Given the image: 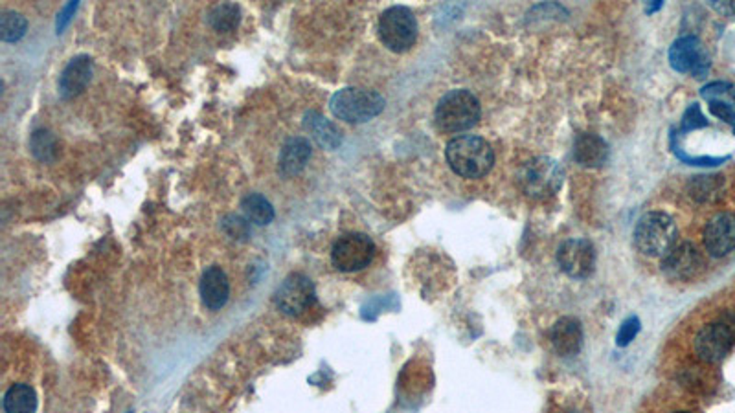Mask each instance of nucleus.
Returning a JSON list of instances; mask_svg holds the SVG:
<instances>
[{
  "instance_id": "nucleus-1",
  "label": "nucleus",
  "mask_w": 735,
  "mask_h": 413,
  "mask_svg": "<svg viewBox=\"0 0 735 413\" xmlns=\"http://www.w3.org/2000/svg\"><path fill=\"white\" fill-rule=\"evenodd\" d=\"M445 157L450 169L463 178H482L495 164V153L489 142L475 134L452 138L447 144Z\"/></svg>"
},
{
  "instance_id": "nucleus-2",
  "label": "nucleus",
  "mask_w": 735,
  "mask_h": 413,
  "mask_svg": "<svg viewBox=\"0 0 735 413\" xmlns=\"http://www.w3.org/2000/svg\"><path fill=\"white\" fill-rule=\"evenodd\" d=\"M679 228L665 212L645 214L634 228V245L647 257H663L677 245Z\"/></svg>"
},
{
  "instance_id": "nucleus-3",
  "label": "nucleus",
  "mask_w": 735,
  "mask_h": 413,
  "mask_svg": "<svg viewBox=\"0 0 735 413\" xmlns=\"http://www.w3.org/2000/svg\"><path fill=\"white\" fill-rule=\"evenodd\" d=\"M735 346V311L702 325L693 338V351L706 364L722 362Z\"/></svg>"
},
{
  "instance_id": "nucleus-4",
  "label": "nucleus",
  "mask_w": 735,
  "mask_h": 413,
  "mask_svg": "<svg viewBox=\"0 0 735 413\" xmlns=\"http://www.w3.org/2000/svg\"><path fill=\"white\" fill-rule=\"evenodd\" d=\"M482 116L480 101L469 91L454 89L447 92L436 107L434 120L440 130L443 132H459L467 130L479 123Z\"/></svg>"
},
{
  "instance_id": "nucleus-5",
  "label": "nucleus",
  "mask_w": 735,
  "mask_h": 413,
  "mask_svg": "<svg viewBox=\"0 0 735 413\" xmlns=\"http://www.w3.org/2000/svg\"><path fill=\"white\" fill-rule=\"evenodd\" d=\"M384 98L375 91L343 89L331 96L329 109L333 116L348 123H366L384 109Z\"/></svg>"
},
{
  "instance_id": "nucleus-6",
  "label": "nucleus",
  "mask_w": 735,
  "mask_h": 413,
  "mask_svg": "<svg viewBox=\"0 0 735 413\" xmlns=\"http://www.w3.org/2000/svg\"><path fill=\"white\" fill-rule=\"evenodd\" d=\"M565 171L550 157H537L518 171V186L531 198H548L563 186Z\"/></svg>"
},
{
  "instance_id": "nucleus-7",
  "label": "nucleus",
  "mask_w": 735,
  "mask_h": 413,
  "mask_svg": "<svg viewBox=\"0 0 735 413\" xmlns=\"http://www.w3.org/2000/svg\"><path fill=\"white\" fill-rule=\"evenodd\" d=\"M379 37L382 44L395 53L411 50L418 39V21L414 14L405 6L388 8L379 19Z\"/></svg>"
},
{
  "instance_id": "nucleus-8",
  "label": "nucleus",
  "mask_w": 735,
  "mask_h": 413,
  "mask_svg": "<svg viewBox=\"0 0 735 413\" xmlns=\"http://www.w3.org/2000/svg\"><path fill=\"white\" fill-rule=\"evenodd\" d=\"M375 255V245L366 234H346L339 237L331 250V263L341 272H359L366 268Z\"/></svg>"
},
{
  "instance_id": "nucleus-9",
  "label": "nucleus",
  "mask_w": 735,
  "mask_h": 413,
  "mask_svg": "<svg viewBox=\"0 0 735 413\" xmlns=\"http://www.w3.org/2000/svg\"><path fill=\"white\" fill-rule=\"evenodd\" d=\"M704 270V257L701 250L690 243H677L662 257V272L672 282H691Z\"/></svg>"
},
{
  "instance_id": "nucleus-10",
  "label": "nucleus",
  "mask_w": 735,
  "mask_h": 413,
  "mask_svg": "<svg viewBox=\"0 0 735 413\" xmlns=\"http://www.w3.org/2000/svg\"><path fill=\"white\" fill-rule=\"evenodd\" d=\"M670 62L681 74H693L704 78L710 71V53L695 35L679 37L670 48Z\"/></svg>"
},
{
  "instance_id": "nucleus-11",
  "label": "nucleus",
  "mask_w": 735,
  "mask_h": 413,
  "mask_svg": "<svg viewBox=\"0 0 735 413\" xmlns=\"http://www.w3.org/2000/svg\"><path fill=\"white\" fill-rule=\"evenodd\" d=\"M314 285L307 275L295 272L284 280L276 291V305L280 311L291 316H298L307 311L314 302Z\"/></svg>"
},
{
  "instance_id": "nucleus-12",
  "label": "nucleus",
  "mask_w": 735,
  "mask_h": 413,
  "mask_svg": "<svg viewBox=\"0 0 735 413\" xmlns=\"http://www.w3.org/2000/svg\"><path fill=\"white\" fill-rule=\"evenodd\" d=\"M557 263L570 278H588L595 264V252L586 239H568L557 250Z\"/></svg>"
},
{
  "instance_id": "nucleus-13",
  "label": "nucleus",
  "mask_w": 735,
  "mask_h": 413,
  "mask_svg": "<svg viewBox=\"0 0 735 413\" xmlns=\"http://www.w3.org/2000/svg\"><path fill=\"white\" fill-rule=\"evenodd\" d=\"M702 243L711 257H724L735 250V214L720 212L713 216L702 232Z\"/></svg>"
},
{
  "instance_id": "nucleus-14",
  "label": "nucleus",
  "mask_w": 735,
  "mask_h": 413,
  "mask_svg": "<svg viewBox=\"0 0 735 413\" xmlns=\"http://www.w3.org/2000/svg\"><path fill=\"white\" fill-rule=\"evenodd\" d=\"M92 78V59L89 55H78L64 66L59 76V94L63 98H74L85 91Z\"/></svg>"
},
{
  "instance_id": "nucleus-15",
  "label": "nucleus",
  "mask_w": 735,
  "mask_h": 413,
  "mask_svg": "<svg viewBox=\"0 0 735 413\" xmlns=\"http://www.w3.org/2000/svg\"><path fill=\"white\" fill-rule=\"evenodd\" d=\"M200 298L210 311H221L230 298V283L221 266L214 264L205 270L200 278Z\"/></svg>"
},
{
  "instance_id": "nucleus-16",
  "label": "nucleus",
  "mask_w": 735,
  "mask_h": 413,
  "mask_svg": "<svg viewBox=\"0 0 735 413\" xmlns=\"http://www.w3.org/2000/svg\"><path fill=\"white\" fill-rule=\"evenodd\" d=\"M550 338L554 343V350L561 357H575L583 346L581 323L572 316H565L556 322Z\"/></svg>"
},
{
  "instance_id": "nucleus-17",
  "label": "nucleus",
  "mask_w": 735,
  "mask_h": 413,
  "mask_svg": "<svg viewBox=\"0 0 735 413\" xmlns=\"http://www.w3.org/2000/svg\"><path fill=\"white\" fill-rule=\"evenodd\" d=\"M609 148L604 138L597 134L583 132L574 142V158L583 168H599L607 162Z\"/></svg>"
},
{
  "instance_id": "nucleus-18",
  "label": "nucleus",
  "mask_w": 735,
  "mask_h": 413,
  "mask_svg": "<svg viewBox=\"0 0 735 413\" xmlns=\"http://www.w3.org/2000/svg\"><path fill=\"white\" fill-rule=\"evenodd\" d=\"M311 158V146L305 138H289L280 153V171L287 177L300 173Z\"/></svg>"
},
{
  "instance_id": "nucleus-19",
  "label": "nucleus",
  "mask_w": 735,
  "mask_h": 413,
  "mask_svg": "<svg viewBox=\"0 0 735 413\" xmlns=\"http://www.w3.org/2000/svg\"><path fill=\"white\" fill-rule=\"evenodd\" d=\"M305 129L311 132L314 142L325 149H335L337 146H341L339 129L316 112H309L305 116Z\"/></svg>"
},
{
  "instance_id": "nucleus-20",
  "label": "nucleus",
  "mask_w": 735,
  "mask_h": 413,
  "mask_svg": "<svg viewBox=\"0 0 735 413\" xmlns=\"http://www.w3.org/2000/svg\"><path fill=\"white\" fill-rule=\"evenodd\" d=\"M241 210H243L247 221H250L257 226H266L275 221L273 204L259 193L245 195L241 200Z\"/></svg>"
},
{
  "instance_id": "nucleus-21",
  "label": "nucleus",
  "mask_w": 735,
  "mask_h": 413,
  "mask_svg": "<svg viewBox=\"0 0 735 413\" xmlns=\"http://www.w3.org/2000/svg\"><path fill=\"white\" fill-rule=\"evenodd\" d=\"M724 189V177L720 175H699L691 177L688 182V193L695 202L706 204L713 202L722 195Z\"/></svg>"
},
{
  "instance_id": "nucleus-22",
  "label": "nucleus",
  "mask_w": 735,
  "mask_h": 413,
  "mask_svg": "<svg viewBox=\"0 0 735 413\" xmlns=\"http://www.w3.org/2000/svg\"><path fill=\"white\" fill-rule=\"evenodd\" d=\"M6 413H35L37 411V395L35 389L28 384H14L3 400Z\"/></svg>"
},
{
  "instance_id": "nucleus-23",
  "label": "nucleus",
  "mask_w": 735,
  "mask_h": 413,
  "mask_svg": "<svg viewBox=\"0 0 735 413\" xmlns=\"http://www.w3.org/2000/svg\"><path fill=\"white\" fill-rule=\"evenodd\" d=\"M239 21L241 10L236 5H219L208 15L210 26L218 32H232L234 28H237Z\"/></svg>"
},
{
  "instance_id": "nucleus-24",
  "label": "nucleus",
  "mask_w": 735,
  "mask_h": 413,
  "mask_svg": "<svg viewBox=\"0 0 735 413\" xmlns=\"http://www.w3.org/2000/svg\"><path fill=\"white\" fill-rule=\"evenodd\" d=\"M26 19L15 12H5L0 17V37L6 43H15L26 34Z\"/></svg>"
},
{
  "instance_id": "nucleus-25",
  "label": "nucleus",
  "mask_w": 735,
  "mask_h": 413,
  "mask_svg": "<svg viewBox=\"0 0 735 413\" xmlns=\"http://www.w3.org/2000/svg\"><path fill=\"white\" fill-rule=\"evenodd\" d=\"M701 96L708 103H724L735 109V87L728 82H713L701 89Z\"/></svg>"
},
{
  "instance_id": "nucleus-26",
  "label": "nucleus",
  "mask_w": 735,
  "mask_h": 413,
  "mask_svg": "<svg viewBox=\"0 0 735 413\" xmlns=\"http://www.w3.org/2000/svg\"><path fill=\"white\" fill-rule=\"evenodd\" d=\"M55 138L48 130H35L32 136V153L43 160L50 162L55 158Z\"/></svg>"
},
{
  "instance_id": "nucleus-27",
  "label": "nucleus",
  "mask_w": 735,
  "mask_h": 413,
  "mask_svg": "<svg viewBox=\"0 0 735 413\" xmlns=\"http://www.w3.org/2000/svg\"><path fill=\"white\" fill-rule=\"evenodd\" d=\"M672 149L677 155V158L688 166H701V168H715L730 160V157H688L675 142V132L672 134Z\"/></svg>"
},
{
  "instance_id": "nucleus-28",
  "label": "nucleus",
  "mask_w": 735,
  "mask_h": 413,
  "mask_svg": "<svg viewBox=\"0 0 735 413\" xmlns=\"http://www.w3.org/2000/svg\"><path fill=\"white\" fill-rule=\"evenodd\" d=\"M223 230L228 237L237 239V241H245L250 235V226H248L247 219L237 217V216H227L223 219Z\"/></svg>"
},
{
  "instance_id": "nucleus-29",
  "label": "nucleus",
  "mask_w": 735,
  "mask_h": 413,
  "mask_svg": "<svg viewBox=\"0 0 735 413\" xmlns=\"http://www.w3.org/2000/svg\"><path fill=\"white\" fill-rule=\"evenodd\" d=\"M708 125H710V121H708L706 116L702 114L701 105H699V103H691V105L686 109L684 116H682V132L695 130V129H702V127H708Z\"/></svg>"
},
{
  "instance_id": "nucleus-30",
  "label": "nucleus",
  "mask_w": 735,
  "mask_h": 413,
  "mask_svg": "<svg viewBox=\"0 0 735 413\" xmlns=\"http://www.w3.org/2000/svg\"><path fill=\"white\" fill-rule=\"evenodd\" d=\"M638 331H640V320L636 318V316H631V318H627L624 323H622V329H620V332H618V346H622V348H625V346H629V343L634 340V336L638 334Z\"/></svg>"
},
{
  "instance_id": "nucleus-31",
  "label": "nucleus",
  "mask_w": 735,
  "mask_h": 413,
  "mask_svg": "<svg viewBox=\"0 0 735 413\" xmlns=\"http://www.w3.org/2000/svg\"><path fill=\"white\" fill-rule=\"evenodd\" d=\"M710 112L713 116H717L719 120L726 121L728 125H731L733 132H735V109L724 103H710Z\"/></svg>"
},
{
  "instance_id": "nucleus-32",
  "label": "nucleus",
  "mask_w": 735,
  "mask_h": 413,
  "mask_svg": "<svg viewBox=\"0 0 735 413\" xmlns=\"http://www.w3.org/2000/svg\"><path fill=\"white\" fill-rule=\"evenodd\" d=\"M715 10H719V12H722V14H733V6L731 5H711Z\"/></svg>"
},
{
  "instance_id": "nucleus-33",
  "label": "nucleus",
  "mask_w": 735,
  "mask_h": 413,
  "mask_svg": "<svg viewBox=\"0 0 735 413\" xmlns=\"http://www.w3.org/2000/svg\"><path fill=\"white\" fill-rule=\"evenodd\" d=\"M665 413H695V411H691V409H688V408H673V409L670 408Z\"/></svg>"
},
{
  "instance_id": "nucleus-34",
  "label": "nucleus",
  "mask_w": 735,
  "mask_h": 413,
  "mask_svg": "<svg viewBox=\"0 0 735 413\" xmlns=\"http://www.w3.org/2000/svg\"><path fill=\"white\" fill-rule=\"evenodd\" d=\"M662 6H663V3H654V5H653V6H651V5H649V6H647V12H649V14H653V12H656V10H660V8H662Z\"/></svg>"
},
{
  "instance_id": "nucleus-35",
  "label": "nucleus",
  "mask_w": 735,
  "mask_h": 413,
  "mask_svg": "<svg viewBox=\"0 0 735 413\" xmlns=\"http://www.w3.org/2000/svg\"><path fill=\"white\" fill-rule=\"evenodd\" d=\"M568 413H579V411H568Z\"/></svg>"
}]
</instances>
